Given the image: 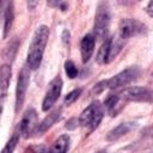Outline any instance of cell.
<instances>
[{
	"label": "cell",
	"mask_w": 153,
	"mask_h": 153,
	"mask_svg": "<svg viewBox=\"0 0 153 153\" xmlns=\"http://www.w3.org/2000/svg\"><path fill=\"white\" fill-rule=\"evenodd\" d=\"M49 37V27L41 25L36 29L27 51V67L30 69H37L42 62L44 49Z\"/></svg>",
	"instance_id": "obj_1"
},
{
	"label": "cell",
	"mask_w": 153,
	"mask_h": 153,
	"mask_svg": "<svg viewBox=\"0 0 153 153\" xmlns=\"http://www.w3.org/2000/svg\"><path fill=\"white\" fill-rule=\"evenodd\" d=\"M104 116V108L100 105L99 102L91 103L80 115L79 117V124L82 127L90 128V130H94L98 124L100 123L102 118Z\"/></svg>",
	"instance_id": "obj_2"
},
{
	"label": "cell",
	"mask_w": 153,
	"mask_h": 153,
	"mask_svg": "<svg viewBox=\"0 0 153 153\" xmlns=\"http://www.w3.org/2000/svg\"><path fill=\"white\" fill-rule=\"evenodd\" d=\"M109 26H110V13H109V7L106 4L102 2L99 4L98 8H97V13L94 17V33L96 37L99 39H104L108 36V31H109Z\"/></svg>",
	"instance_id": "obj_3"
},
{
	"label": "cell",
	"mask_w": 153,
	"mask_h": 153,
	"mask_svg": "<svg viewBox=\"0 0 153 153\" xmlns=\"http://www.w3.org/2000/svg\"><path fill=\"white\" fill-rule=\"evenodd\" d=\"M140 74V68L136 66L129 67L122 72H120L118 74L114 75L110 79H106V88H111V90H116V88H121L124 87L126 85H128L129 82H131L133 80H135Z\"/></svg>",
	"instance_id": "obj_4"
},
{
	"label": "cell",
	"mask_w": 153,
	"mask_h": 153,
	"mask_svg": "<svg viewBox=\"0 0 153 153\" xmlns=\"http://www.w3.org/2000/svg\"><path fill=\"white\" fill-rule=\"evenodd\" d=\"M118 96L124 102H152L153 100V92L141 86L127 87L123 91H121Z\"/></svg>",
	"instance_id": "obj_5"
},
{
	"label": "cell",
	"mask_w": 153,
	"mask_h": 153,
	"mask_svg": "<svg viewBox=\"0 0 153 153\" xmlns=\"http://www.w3.org/2000/svg\"><path fill=\"white\" fill-rule=\"evenodd\" d=\"M29 80H30L29 67H23L19 75H18L17 87H16V112H18L22 109V106L25 102L26 91H27V86H29Z\"/></svg>",
	"instance_id": "obj_6"
},
{
	"label": "cell",
	"mask_w": 153,
	"mask_h": 153,
	"mask_svg": "<svg viewBox=\"0 0 153 153\" xmlns=\"http://www.w3.org/2000/svg\"><path fill=\"white\" fill-rule=\"evenodd\" d=\"M146 31V26L136 19H122L118 26V36L126 41L133 36L140 35Z\"/></svg>",
	"instance_id": "obj_7"
},
{
	"label": "cell",
	"mask_w": 153,
	"mask_h": 153,
	"mask_svg": "<svg viewBox=\"0 0 153 153\" xmlns=\"http://www.w3.org/2000/svg\"><path fill=\"white\" fill-rule=\"evenodd\" d=\"M61 91H62V79L57 75L48 85V90L45 92V96H44V99L42 103L43 111H48L55 104V102L59 99V97L61 94Z\"/></svg>",
	"instance_id": "obj_8"
},
{
	"label": "cell",
	"mask_w": 153,
	"mask_h": 153,
	"mask_svg": "<svg viewBox=\"0 0 153 153\" xmlns=\"http://www.w3.org/2000/svg\"><path fill=\"white\" fill-rule=\"evenodd\" d=\"M38 123H37V114L35 109H27L25 114L23 115V118L18 126V131L24 137H29L31 134H35L37 131Z\"/></svg>",
	"instance_id": "obj_9"
},
{
	"label": "cell",
	"mask_w": 153,
	"mask_h": 153,
	"mask_svg": "<svg viewBox=\"0 0 153 153\" xmlns=\"http://www.w3.org/2000/svg\"><path fill=\"white\" fill-rule=\"evenodd\" d=\"M94 42H96L94 36H92L90 33H87L82 37L81 43H80V51H81V60L84 63H86L91 59L93 50H94Z\"/></svg>",
	"instance_id": "obj_10"
},
{
	"label": "cell",
	"mask_w": 153,
	"mask_h": 153,
	"mask_svg": "<svg viewBox=\"0 0 153 153\" xmlns=\"http://www.w3.org/2000/svg\"><path fill=\"white\" fill-rule=\"evenodd\" d=\"M133 128H135V123L134 122H124L118 124L117 127H115L114 129H111L108 135H106V140L108 141H116L120 137L124 136L126 134H128Z\"/></svg>",
	"instance_id": "obj_11"
},
{
	"label": "cell",
	"mask_w": 153,
	"mask_h": 153,
	"mask_svg": "<svg viewBox=\"0 0 153 153\" xmlns=\"http://www.w3.org/2000/svg\"><path fill=\"white\" fill-rule=\"evenodd\" d=\"M123 103H126L118 94H110L105 102H104V106L108 110V112L111 116H115L122 108H123Z\"/></svg>",
	"instance_id": "obj_12"
},
{
	"label": "cell",
	"mask_w": 153,
	"mask_h": 153,
	"mask_svg": "<svg viewBox=\"0 0 153 153\" xmlns=\"http://www.w3.org/2000/svg\"><path fill=\"white\" fill-rule=\"evenodd\" d=\"M61 117V109H56V110H54V111H51L39 124H38V128H37V134L38 135H41V134H43L45 130H48L56 121H59V118Z\"/></svg>",
	"instance_id": "obj_13"
},
{
	"label": "cell",
	"mask_w": 153,
	"mask_h": 153,
	"mask_svg": "<svg viewBox=\"0 0 153 153\" xmlns=\"http://www.w3.org/2000/svg\"><path fill=\"white\" fill-rule=\"evenodd\" d=\"M13 2H7L5 11H4V32H2V37L6 38V36L8 35L12 24H13V19H14V11H13Z\"/></svg>",
	"instance_id": "obj_14"
},
{
	"label": "cell",
	"mask_w": 153,
	"mask_h": 153,
	"mask_svg": "<svg viewBox=\"0 0 153 153\" xmlns=\"http://www.w3.org/2000/svg\"><path fill=\"white\" fill-rule=\"evenodd\" d=\"M0 82H1V97H2V104H4V99H5V93L6 90L10 85V80H11V67L8 65H4L1 67V72H0Z\"/></svg>",
	"instance_id": "obj_15"
},
{
	"label": "cell",
	"mask_w": 153,
	"mask_h": 153,
	"mask_svg": "<svg viewBox=\"0 0 153 153\" xmlns=\"http://www.w3.org/2000/svg\"><path fill=\"white\" fill-rule=\"evenodd\" d=\"M68 147H69V136L65 134L57 137L49 153H66L68 151Z\"/></svg>",
	"instance_id": "obj_16"
},
{
	"label": "cell",
	"mask_w": 153,
	"mask_h": 153,
	"mask_svg": "<svg viewBox=\"0 0 153 153\" xmlns=\"http://www.w3.org/2000/svg\"><path fill=\"white\" fill-rule=\"evenodd\" d=\"M110 43H111V38H106L103 42V44L100 45V48L97 53V62L98 63H108L109 62Z\"/></svg>",
	"instance_id": "obj_17"
},
{
	"label": "cell",
	"mask_w": 153,
	"mask_h": 153,
	"mask_svg": "<svg viewBox=\"0 0 153 153\" xmlns=\"http://www.w3.org/2000/svg\"><path fill=\"white\" fill-rule=\"evenodd\" d=\"M17 47H18V41H17V39H13L12 42H10V43H8V45L6 47L5 51H4V56H5L7 60L12 61V60H13V57H14V55H16Z\"/></svg>",
	"instance_id": "obj_18"
},
{
	"label": "cell",
	"mask_w": 153,
	"mask_h": 153,
	"mask_svg": "<svg viewBox=\"0 0 153 153\" xmlns=\"http://www.w3.org/2000/svg\"><path fill=\"white\" fill-rule=\"evenodd\" d=\"M19 131H16L13 134V136L10 139V141L6 143V146L2 148V152L1 153H13L16 146H17V142H18V139H19Z\"/></svg>",
	"instance_id": "obj_19"
},
{
	"label": "cell",
	"mask_w": 153,
	"mask_h": 153,
	"mask_svg": "<svg viewBox=\"0 0 153 153\" xmlns=\"http://www.w3.org/2000/svg\"><path fill=\"white\" fill-rule=\"evenodd\" d=\"M65 71H66V74L69 79H74L76 75H78V68L76 66L74 65L73 61H66L65 62Z\"/></svg>",
	"instance_id": "obj_20"
},
{
	"label": "cell",
	"mask_w": 153,
	"mask_h": 153,
	"mask_svg": "<svg viewBox=\"0 0 153 153\" xmlns=\"http://www.w3.org/2000/svg\"><path fill=\"white\" fill-rule=\"evenodd\" d=\"M80 94H81V88H76V90L71 91V92L65 97V104H66V105L73 104V103L79 98Z\"/></svg>",
	"instance_id": "obj_21"
},
{
	"label": "cell",
	"mask_w": 153,
	"mask_h": 153,
	"mask_svg": "<svg viewBox=\"0 0 153 153\" xmlns=\"http://www.w3.org/2000/svg\"><path fill=\"white\" fill-rule=\"evenodd\" d=\"M25 153H49L47 147L44 145H38V146H31L26 149Z\"/></svg>",
	"instance_id": "obj_22"
},
{
	"label": "cell",
	"mask_w": 153,
	"mask_h": 153,
	"mask_svg": "<svg viewBox=\"0 0 153 153\" xmlns=\"http://www.w3.org/2000/svg\"><path fill=\"white\" fill-rule=\"evenodd\" d=\"M105 88H106V82H105V80H103V81L98 82L97 85H94V87H93L92 92H93V93H96V94H98V93L103 92Z\"/></svg>",
	"instance_id": "obj_23"
},
{
	"label": "cell",
	"mask_w": 153,
	"mask_h": 153,
	"mask_svg": "<svg viewBox=\"0 0 153 153\" xmlns=\"http://www.w3.org/2000/svg\"><path fill=\"white\" fill-rule=\"evenodd\" d=\"M146 12H147L151 17H153V1H149V2H148L147 7H146Z\"/></svg>",
	"instance_id": "obj_24"
},
{
	"label": "cell",
	"mask_w": 153,
	"mask_h": 153,
	"mask_svg": "<svg viewBox=\"0 0 153 153\" xmlns=\"http://www.w3.org/2000/svg\"><path fill=\"white\" fill-rule=\"evenodd\" d=\"M98 153H106V151H99Z\"/></svg>",
	"instance_id": "obj_25"
},
{
	"label": "cell",
	"mask_w": 153,
	"mask_h": 153,
	"mask_svg": "<svg viewBox=\"0 0 153 153\" xmlns=\"http://www.w3.org/2000/svg\"><path fill=\"white\" fill-rule=\"evenodd\" d=\"M152 76H153V73H152Z\"/></svg>",
	"instance_id": "obj_26"
}]
</instances>
